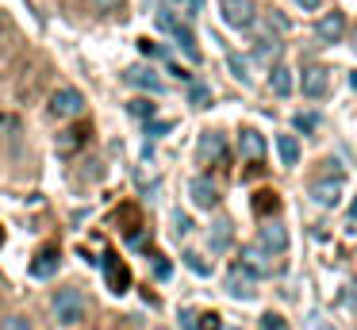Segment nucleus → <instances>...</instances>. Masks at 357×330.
<instances>
[{"label":"nucleus","mask_w":357,"mask_h":330,"mask_svg":"<svg viewBox=\"0 0 357 330\" xmlns=\"http://www.w3.org/2000/svg\"><path fill=\"white\" fill-rule=\"evenodd\" d=\"M89 315V299L81 288H62L54 296V322L58 327H77V322H85Z\"/></svg>","instance_id":"nucleus-1"},{"label":"nucleus","mask_w":357,"mask_h":330,"mask_svg":"<svg viewBox=\"0 0 357 330\" xmlns=\"http://www.w3.org/2000/svg\"><path fill=\"white\" fill-rule=\"evenodd\" d=\"M219 15H223V23L234 31H250L257 23L254 0H219Z\"/></svg>","instance_id":"nucleus-2"},{"label":"nucleus","mask_w":357,"mask_h":330,"mask_svg":"<svg viewBox=\"0 0 357 330\" xmlns=\"http://www.w3.org/2000/svg\"><path fill=\"white\" fill-rule=\"evenodd\" d=\"M300 92L307 100H323L326 92H331V69L326 66H307L300 73Z\"/></svg>","instance_id":"nucleus-3"},{"label":"nucleus","mask_w":357,"mask_h":330,"mask_svg":"<svg viewBox=\"0 0 357 330\" xmlns=\"http://www.w3.org/2000/svg\"><path fill=\"white\" fill-rule=\"evenodd\" d=\"M81 112H85V96L77 89H58L50 96V115H58V119H73Z\"/></svg>","instance_id":"nucleus-4"},{"label":"nucleus","mask_w":357,"mask_h":330,"mask_svg":"<svg viewBox=\"0 0 357 330\" xmlns=\"http://www.w3.org/2000/svg\"><path fill=\"white\" fill-rule=\"evenodd\" d=\"M223 153H227V138L219 130H204L200 142H196V161L200 165H215V161H223Z\"/></svg>","instance_id":"nucleus-5"},{"label":"nucleus","mask_w":357,"mask_h":330,"mask_svg":"<svg viewBox=\"0 0 357 330\" xmlns=\"http://www.w3.org/2000/svg\"><path fill=\"white\" fill-rule=\"evenodd\" d=\"M188 196H192V204L200 207V211L219 207V188H215V181H208V177H192V184H188Z\"/></svg>","instance_id":"nucleus-6"},{"label":"nucleus","mask_w":357,"mask_h":330,"mask_svg":"<svg viewBox=\"0 0 357 330\" xmlns=\"http://www.w3.org/2000/svg\"><path fill=\"white\" fill-rule=\"evenodd\" d=\"M254 284H257V276H254V273H246L242 265H234L231 273H227V292H231L234 299H254V296H257Z\"/></svg>","instance_id":"nucleus-7"},{"label":"nucleus","mask_w":357,"mask_h":330,"mask_svg":"<svg viewBox=\"0 0 357 330\" xmlns=\"http://www.w3.org/2000/svg\"><path fill=\"white\" fill-rule=\"evenodd\" d=\"M257 242H261L265 253H284V250H288V230H284V223L269 219V223L261 227V234H257Z\"/></svg>","instance_id":"nucleus-8"},{"label":"nucleus","mask_w":357,"mask_h":330,"mask_svg":"<svg viewBox=\"0 0 357 330\" xmlns=\"http://www.w3.org/2000/svg\"><path fill=\"white\" fill-rule=\"evenodd\" d=\"M315 35L323 38V43H342V35H346V15H342V12H326L323 20L315 23Z\"/></svg>","instance_id":"nucleus-9"},{"label":"nucleus","mask_w":357,"mask_h":330,"mask_svg":"<svg viewBox=\"0 0 357 330\" xmlns=\"http://www.w3.org/2000/svg\"><path fill=\"white\" fill-rule=\"evenodd\" d=\"M273 253H265L261 246H250V250H242V261L238 265L246 269V273H254V276H269L273 273Z\"/></svg>","instance_id":"nucleus-10"},{"label":"nucleus","mask_w":357,"mask_h":330,"mask_svg":"<svg viewBox=\"0 0 357 330\" xmlns=\"http://www.w3.org/2000/svg\"><path fill=\"white\" fill-rule=\"evenodd\" d=\"M58 265H62L58 250H54V246H47L43 253H35V261H31V276H35V280H50V276L58 273Z\"/></svg>","instance_id":"nucleus-11"},{"label":"nucleus","mask_w":357,"mask_h":330,"mask_svg":"<svg viewBox=\"0 0 357 330\" xmlns=\"http://www.w3.org/2000/svg\"><path fill=\"white\" fill-rule=\"evenodd\" d=\"M104 273H108L112 292H116V296H123V292H127V284H131V276H127V269L119 265V257H116V253H104Z\"/></svg>","instance_id":"nucleus-12"},{"label":"nucleus","mask_w":357,"mask_h":330,"mask_svg":"<svg viewBox=\"0 0 357 330\" xmlns=\"http://www.w3.org/2000/svg\"><path fill=\"white\" fill-rule=\"evenodd\" d=\"M169 35H173L177 50L185 54L188 61H200V46H196V35H192V27H188V23H177V27H173Z\"/></svg>","instance_id":"nucleus-13"},{"label":"nucleus","mask_w":357,"mask_h":330,"mask_svg":"<svg viewBox=\"0 0 357 330\" xmlns=\"http://www.w3.org/2000/svg\"><path fill=\"white\" fill-rule=\"evenodd\" d=\"M127 81H131L135 89H146V92H162V89H165V81H162V77H158L150 66H135L131 73H127Z\"/></svg>","instance_id":"nucleus-14"},{"label":"nucleus","mask_w":357,"mask_h":330,"mask_svg":"<svg viewBox=\"0 0 357 330\" xmlns=\"http://www.w3.org/2000/svg\"><path fill=\"white\" fill-rule=\"evenodd\" d=\"M238 150L246 161H261L265 158V138L257 135V130H242L238 135Z\"/></svg>","instance_id":"nucleus-15"},{"label":"nucleus","mask_w":357,"mask_h":330,"mask_svg":"<svg viewBox=\"0 0 357 330\" xmlns=\"http://www.w3.org/2000/svg\"><path fill=\"white\" fill-rule=\"evenodd\" d=\"M311 196H315L319 207H334L342 200V181L334 177V181H319L315 188H311Z\"/></svg>","instance_id":"nucleus-16"},{"label":"nucleus","mask_w":357,"mask_h":330,"mask_svg":"<svg viewBox=\"0 0 357 330\" xmlns=\"http://www.w3.org/2000/svg\"><path fill=\"white\" fill-rule=\"evenodd\" d=\"M269 89L277 92V96H292V89H296L292 69H288V66H273V73H269Z\"/></svg>","instance_id":"nucleus-17"},{"label":"nucleus","mask_w":357,"mask_h":330,"mask_svg":"<svg viewBox=\"0 0 357 330\" xmlns=\"http://www.w3.org/2000/svg\"><path fill=\"white\" fill-rule=\"evenodd\" d=\"M277 153L284 165H300V142H296V135H277Z\"/></svg>","instance_id":"nucleus-18"},{"label":"nucleus","mask_w":357,"mask_h":330,"mask_svg":"<svg viewBox=\"0 0 357 330\" xmlns=\"http://www.w3.org/2000/svg\"><path fill=\"white\" fill-rule=\"evenodd\" d=\"M127 112H131L135 119H142V123H146V119H154V104H150L146 96H135L131 104H127Z\"/></svg>","instance_id":"nucleus-19"},{"label":"nucleus","mask_w":357,"mask_h":330,"mask_svg":"<svg viewBox=\"0 0 357 330\" xmlns=\"http://www.w3.org/2000/svg\"><path fill=\"white\" fill-rule=\"evenodd\" d=\"M173 12H181L185 23H188V20H196V15L204 12V0H173Z\"/></svg>","instance_id":"nucleus-20"},{"label":"nucleus","mask_w":357,"mask_h":330,"mask_svg":"<svg viewBox=\"0 0 357 330\" xmlns=\"http://www.w3.org/2000/svg\"><path fill=\"white\" fill-rule=\"evenodd\" d=\"M188 104L208 107L211 104V89H208V84H192V89H188Z\"/></svg>","instance_id":"nucleus-21"},{"label":"nucleus","mask_w":357,"mask_h":330,"mask_svg":"<svg viewBox=\"0 0 357 330\" xmlns=\"http://www.w3.org/2000/svg\"><path fill=\"white\" fill-rule=\"evenodd\" d=\"M227 66H231V73L238 77L242 84H250V66H246V61L238 58V54H227Z\"/></svg>","instance_id":"nucleus-22"},{"label":"nucleus","mask_w":357,"mask_h":330,"mask_svg":"<svg viewBox=\"0 0 357 330\" xmlns=\"http://www.w3.org/2000/svg\"><path fill=\"white\" fill-rule=\"evenodd\" d=\"M154 23H158V27H162V31H173V27H177V12H173V4L169 8H158V15H154Z\"/></svg>","instance_id":"nucleus-23"},{"label":"nucleus","mask_w":357,"mask_h":330,"mask_svg":"<svg viewBox=\"0 0 357 330\" xmlns=\"http://www.w3.org/2000/svg\"><path fill=\"white\" fill-rule=\"evenodd\" d=\"M227 242H231V223H215V230H211V250H223Z\"/></svg>","instance_id":"nucleus-24"},{"label":"nucleus","mask_w":357,"mask_h":330,"mask_svg":"<svg viewBox=\"0 0 357 330\" xmlns=\"http://www.w3.org/2000/svg\"><path fill=\"white\" fill-rule=\"evenodd\" d=\"M0 330H35L27 315H8V319H0Z\"/></svg>","instance_id":"nucleus-25"},{"label":"nucleus","mask_w":357,"mask_h":330,"mask_svg":"<svg viewBox=\"0 0 357 330\" xmlns=\"http://www.w3.org/2000/svg\"><path fill=\"white\" fill-rule=\"evenodd\" d=\"M173 130V119H146V138H162V135H169Z\"/></svg>","instance_id":"nucleus-26"},{"label":"nucleus","mask_w":357,"mask_h":330,"mask_svg":"<svg viewBox=\"0 0 357 330\" xmlns=\"http://www.w3.org/2000/svg\"><path fill=\"white\" fill-rule=\"evenodd\" d=\"M185 265L192 269V273H200V276L211 273V265H208V261H200V253H185Z\"/></svg>","instance_id":"nucleus-27"},{"label":"nucleus","mask_w":357,"mask_h":330,"mask_svg":"<svg viewBox=\"0 0 357 330\" xmlns=\"http://www.w3.org/2000/svg\"><path fill=\"white\" fill-rule=\"evenodd\" d=\"M261 330H284V319L277 311H265L261 315Z\"/></svg>","instance_id":"nucleus-28"},{"label":"nucleus","mask_w":357,"mask_h":330,"mask_svg":"<svg viewBox=\"0 0 357 330\" xmlns=\"http://www.w3.org/2000/svg\"><path fill=\"white\" fill-rule=\"evenodd\" d=\"M315 127H319V115H311V112L307 115H303V112L296 115V130H315Z\"/></svg>","instance_id":"nucleus-29"},{"label":"nucleus","mask_w":357,"mask_h":330,"mask_svg":"<svg viewBox=\"0 0 357 330\" xmlns=\"http://www.w3.org/2000/svg\"><path fill=\"white\" fill-rule=\"evenodd\" d=\"M200 330H223V322H219V315L215 311H208V315H200V322H196Z\"/></svg>","instance_id":"nucleus-30"},{"label":"nucleus","mask_w":357,"mask_h":330,"mask_svg":"<svg viewBox=\"0 0 357 330\" xmlns=\"http://www.w3.org/2000/svg\"><path fill=\"white\" fill-rule=\"evenodd\" d=\"M100 12H116V8H123V0H93Z\"/></svg>","instance_id":"nucleus-31"},{"label":"nucleus","mask_w":357,"mask_h":330,"mask_svg":"<svg viewBox=\"0 0 357 330\" xmlns=\"http://www.w3.org/2000/svg\"><path fill=\"white\" fill-rule=\"evenodd\" d=\"M154 273H158V276H162V280H169V273H173V265H169V261H158V265H154Z\"/></svg>","instance_id":"nucleus-32"},{"label":"nucleus","mask_w":357,"mask_h":330,"mask_svg":"<svg viewBox=\"0 0 357 330\" xmlns=\"http://www.w3.org/2000/svg\"><path fill=\"white\" fill-rule=\"evenodd\" d=\"M181 327H185V330H196V315H192V311H181Z\"/></svg>","instance_id":"nucleus-33"},{"label":"nucleus","mask_w":357,"mask_h":330,"mask_svg":"<svg viewBox=\"0 0 357 330\" xmlns=\"http://www.w3.org/2000/svg\"><path fill=\"white\" fill-rule=\"evenodd\" d=\"M173 223H177V234H188V230H192V223H188L185 215H177V219H173Z\"/></svg>","instance_id":"nucleus-34"},{"label":"nucleus","mask_w":357,"mask_h":330,"mask_svg":"<svg viewBox=\"0 0 357 330\" xmlns=\"http://www.w3.org/2000/svg\"><path fill=\"white\" fill-rule=\"evenodd\" d=\"M296 4L307 8V12H319V4H323V0H296Z\"/></svg>","instance_id":"nucleus-35"},{"label":"nucleus","mask_w":357,"mask_h":330,"mask_svg":"<svg viewBox=\"0 0 357 330\" xmlns=\"http://www.w3.org/2000/svg\"><path fill=\"white\" fill-rule=\"evenodd\" d=\"M349 81H354V89H357V73H354V77H349Z\"/></svg>","instance_id":"nucleus-36"}]
</instances>
